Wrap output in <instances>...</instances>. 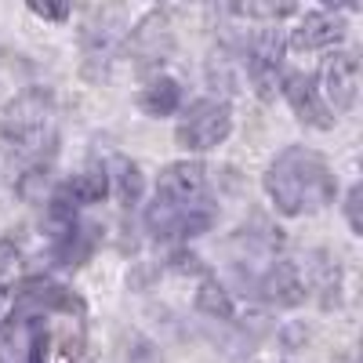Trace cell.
I'll return each mask as SVG.
<instances>
[{
    "label": "cell",
    "mask_w": 363,
    "mask_h": 363,
    "mask_svg": "<svg viewBox=\"0 0 363 363\" xmlns=\"http://www.w3.org/2000/svg\"><path fill=\"white\" fill-rule=\"evenodd\" d=\"M0 138L18 164V193L29 196L33 182H44L58 145L55 128V99L44 87H29L0 109Z\"/></svg>",
    "instance_id": "6da1fadb"
},
{
    "label": "cell",
    "mask_w": 363,
    "mask_h": 363,
    "mask_svg": "<svg viewBox=\"0 0 363 363\" xmlns=\"http://www.w3.org/2000/svg\"><path fill=\"white\" fill-rule=\"evenodd\" d=\"M265 193L280 215L301 218V215H316L327 203H335L338 178L316 149L287 145L272 157L265 171Z\"/></svg>",
    "instance_id": "7a4b0ae2"
},
{
    "label": "cell",
    "mask_w": 363,
    "mask_h": 363,
    "mask_svg": "<svg viewBox=\"0 0 363 363\" xmlns=\"http://www.w3.org/2000/svg\"><path fill=\"white\" fill-rule=\"evenodd\" d=\"M11 313L0 323V363H84V316L62 313Z\"/></svg>",
    "instance_id": "3957f363"
},
{
    "label": "cell",
    "mask_w": 363,
    "mask_h": 363,
    "mask_svg": "<svg viewBox=\"0 0 363 363\" xmlns=\"http://www.w3.org/2000/svg\"><path fill=\"white\" fill-rule=\"evenodd\" d=\"M233 135V106L225 99H200L186 109V116L178 120L174 138L189 153H207L218 149Z\"/></svg>",
    "instance_id": "277c9868"
},
{
    "label": "cell",
    "mask_w": 363,
    "mask_h": 363,
    "mask_svg": "<svg viewBox=\"0 0 363 363\" xmlns=\"http://www.w3.org/2000/svg\"><path fill=\"white\" fill-rule=\"evenodd\" d=\"M218 222V207L215 200H200V203H171V200H153L145 211V229L157 240H189L207 233Z\"/></svg>",
    "instance_id": "5b68a950"
},
{
    "label": "cell",
    "mask_w": 363,
    "mask_h": 363,
    "mask_svg": "<svg viewBox=\"0 0 363 363\" xmlns=\"http://www.w3.org/2000/svg\"><path fill=\"white\" fill-rule=\"evenodd\" d=\"M240 62H244V77L251 80L255 95L262 102H269L272 95H277L280 69H284V37L277 33V29H262V33H255L244 44Z\"/></svg>",
    "instance_id": "8992f818"
},
{
    "label": "cell",
    "mask_w": 363,
    "mask_h": 363,
    "mask_svg": "<svg viewBox=\"0 0 363 363\" xmlns=\"http://www.w3.org/2000/svg\"><path fill=\"white\" fill-rule=\"evenodd\" d=\"M320 95L335 113H349L359 99V58L352 51H330L320 66Z\"/></svg>",
    "instance_id": "52a82bcc"
},
{
    "label": "cell",
    "mask_w": 363,
    "mask_h": 363,
    "mask_svg": "<svg viewBox=\"0 0 363 363\" xmlns=\"http://www.w3.org/2000/svg\"><path fill=\"white\" fill-rule=\"evenodd\" d=\"M174 48V33H171V22L167 15H145L128 37V55L135 58L138 69H157L167 62V55Z\"/></svg>",
    "instance_id": "ba28073f"
},
{
    "label": "cell",
    "mask_w": 363,
    "mask_h": 363,
    "mask_svg": "<svg viewBox=\"0 0 363 363\" xmlns=\"http://www.w3.org/2000/svg\"><path fill=\"white\" fill-rule=\"evenodd\" d=\"M157 196L171 203H200L211 200V182L207 167L200 160H174L157 178Z\"/></svg>",
    "instance_id": "9c48e42d"
},
{
    "label": "cell",
    "mask_w": 363,
    "mask_h": 363,
    "mask_svg": "<svg viewBox=\"0 0 363 363\" xmlns=\"http://www.w3.org/2000/svg\"><path fill=\"white\" fill-rule=\"evenodd\" d=\"M15 313H69V316H84V301L80 294H73L62 284L51 280H26L15 287Z\"/></svg>",
    "instance_id": "30bf717a"
},
{
    "label": "cell",
    "mask_w": 363,
    "mask_h": 363,
    "mask_svg": "<svg viewBox=\"0 0 363 363\" xmlns=\"http://www.w3.org/2000/svg\"><path fill=\"white\" fill-rule=\"evenodd\" d=\"M280 91H284L287 106L294 109V116L306 128H316V131L335 128V116H330V109L323 106L316 77H309V73H287V77H280Z\"/></svg>",
    "instance_id": "8fae6325"
},
{
    "label": "cell",
    "mask_w": 363,
    "mask_h": 363,
    "mask_svg": "<svg viewBox=\"0 0 363 363\" xmlns=\"http://www.w3.org/2000/svg\"><path fill=\"white\" fill-rule=\"evenodd\" d=\"M258 294L277 309H294L309 298V287H306V277L301 269L291 262V258H277L262 277H258Z\"/></svg>",
    "instance_id": "7c38bea8"
},
{
    "label": "cell",
    "mask_w": 363,
    "mask_h": 363,
    "mask_svg": "<svg viewBox=\"0 0 363 363\" xmlns=\"http://www.w3.org/2000/svg\"><path fill=\"white\" fill-rule=\"evenodd\" d=\"M345 22L338 15H327V11H313L301 18V26L291 33V48L294 51H323V48H335L345 40Z\"/></svg>",
    "instance_id": "4fadbf2b"
},
{
    "label": "cell",
    "mask_w": 363,
    "mask_h": 363,
    "mask_svg": "<svg viewBox=\"0 0 363 363\" xmlns=\"http://www.w3.org/2000/svg\"><path fill=\"white\" fill-rule=\"evenodd\" d=\"M109 193V171L106 167H84L80 174H73L69 182H62V189L55 196L69 203V207H87V203H102Z\"/></svg>",
    "instance_id": "5bb4252c"
},
{
    "label": "cell",
    "mask_w": 363,
    "mask_h": 363,
    "mask_svg": "<svg viewBox=\"0 0 363 363\" xmlns=\"http://www.w3.org/2000/svg\"><path fill=\"white\" fill-rule=\"evenodd\" d=\"M306 272H309L306 287H313V291L320 294V306H323V309H335L338 298H342V272H338V262H330V255H323V251H313L309 262H306Z\"/></svg>",
    "instance_id": "9a60e30c"
},
{
    "label": "cell",
    "mask_w": 363,
    "mask_h": 363,
    "mask_svg": "<svg viewBox=\"0 0 363 363\" xmlns=\"http://www.w3.org/2000/svg\"><path fill=\"white\" fill-rule=\"evenodd\" d=\"M196 313L211 316V320H218V323H236V327H244V320H240V306H236V298L215 280V277H207L196 291Z\"/></svg>",
    "instance_id": "2e32d148"
},
{
    "label": "cell",
    "mask_w": 363,
    "mask_h": 363,
    "mask_svg": "<svg viewBox=\"0 0 363 363\" xmlns=\"http://www.w3.org/2000/svg\"><path fill=\"white\" fill-rule=\"evenodd\" d=\"M138 106H142V113H149V116H174V113L182 109V87H178V80L160 77V80H153L149 87H142Z\"/></svg>",
    "instance_id": "e0dca14e"
},
{
    "label": "cell",
    "mask_w": 363,
    "mask_h": 363,
    "mask_svg": "<svg viewBox=\"0 0 363 363\" xmlns=\"http://www.w3.org/2000/svg\"><path fill=\"white\" fill-rule=\"evenodd\" d=\"M106 171H109V186H116L120 207H135L142 200V171H138V164L128 160V157H113V164Z\"/></svg>",
    "instance_id": "ac0fdd59"
},
{
    "label": "cell",
    "mask_w": 363,
    "mask_h": 363,
    "mask_svg": "<svg viewBox=\"0 0 363 363\" xmlns=\"http://www.w3.org/2000/svg\"><path fill=\"white\" fill-rule=\"evenodd\" d=\"M298 8V0H229V11L236 18H255V22H280Z\"/></svg>",
    "instance_id": "d6986e66"
},
{
    "label": "cell",
    "mask_w": 363,
    "mask_h": 363,
    "mask_svg": "<svg viewBox=\"0 0 363 363\" xmlns=\"http://www.w3.org/2000/svg\"><path fill=\"white\" fill-rule=\"evenodd\" d=\"M240 77H244V62H240V55H233V51H225V48L211 55V62H207V80L215 84V87L236 91Z\"/></svg>",
    "instance_id": "ffe728a7"
},
{
    "label": "cell",
    "mask_w": 363,
    "mask_h": 363,
    "mask_svg": "<svg viewBox=\"0 0 363 363\" xmlns=\"http://www.w3.org/2000/svg\"><path fill=\"white\" fill-rule=\"evenodd\" d=\"M26 4H29V11H33V15H40L48 22H66L69 11H73L69 0H26Z\"/></svg>",
    "instance_id": "44dd1931"
},
{
    "label": "cell",
    "mask_w": 363,
    "mask_h": 363,
    "mask_svg": "<svg viewBox=\"0 0 363 363\" xmlns=\"http://www.w3.org/2000/svg\"><path fill=\"white\" fill-rule=\"evenodd\" d=\"M359 196H363V189L359 186H352L349 189V196H345V218H349V229L359 236L363 233V222H359Z\"/></svg>",
    "instance_id": "7402d4cb"
},
{
    "label": "cell",
    "mask_w": 363,
    "mask_h": 363,
    "mask_svg": "<svg viewBox=\"0 0 363 363\" xmlns=\"http://www.w3.org/2000/svg\"><path fill=\"white\" fill-rule=\"evenodd\" d=\"M323 8H330V11H338V8H356V0H320Z\"/></svg>",
    "instance_id": "603a6c76"
}]
</instances>
